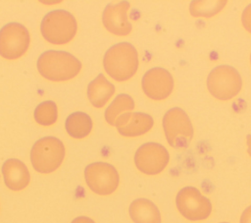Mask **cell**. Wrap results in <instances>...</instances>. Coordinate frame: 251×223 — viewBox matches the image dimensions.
I'll use <instances>...</instances> for the list:
<instances>
[{
	"label": "cell",
	"mask_w": 251,
	"mask_h": 223,
	"mask_svg": "<svg viewBox=\"0 0 251 223\" xmlns=\"http://www.w3.org/2000/svg\"><path fill=\"white\" fill-rule=\"evenodd\" d=\"M139 60L135 47L128 42H120L110 47L104 55L103 66L115 81H127L138 69Z\"/></svg>",
	"instance_id": "6da1fadb"
},
{
	"label": "cell",
	"mask_w": 251,
	"mask_h": 223,
	"mask_svg": "<svg viewBox=\"0 0 251 223\" xmlns=\"http://www.w3.org/2000/svg\"><path fill=\"white\" fill-rule=\"evenodd\" d=\"M37 69L43 78L63 82L75 78L80 72L81 63L68 52L49 50L39 56Z\"/></svg>",
	"instance_id": "7a4b0ae2"
},
{
	"label": "cell",
	"mask_w": 251,
	"mask_h": 223,
	"mask_svg": "<svg viewBox=\"0 0 251 223\" xmlns=\"http://www.w3.org/2000/svg\"><path fill=\"white\" fill-rule=\"evenodd\" d=\"M42 36L50 43L65 44L70 42L76 33L77 25L75 17L63 10L48 13L40 26Z\"/></svg>",
	"instance_id": "3957f363"
},
{
	"label": "cell",
	"mask_w": 251,
	"mask_h": 223,
	"mask_svg": "<svg viewBox=\"0 0 251 223\" xmlns=\"http://www.w3.org/2000/svg\"><path fill=\"white\" fill-rule=\"evenodd\" d=\"M65 157L63 142L54 137H45L38 139L30 151V161L33 168L43 174L58 169Z\"/></svg>",
	"instance_id": "277c9868"
},
{
	"label": "cell",
	"mask_w": 251,
	"mask_h": 223,
	"mask_svg": "<svg viewBox=\"0 0 251 223\" xmlns=\"http://www.w3.org/2000/svg\"><path fill=\"white\" fill-rule=\"evenodd\" d=\"M242 87V79L237 70L228 65L214 68L207 78V88L220 100H228L236 96Z\"/></svg>",
	"instance_id": "5b68a950"
},
{
	"label": "cell",
	"mask_w": 251,
	"mask_h": 223,
	"mask_svg": "<svg viewBox=\"0 0 251 223\" xmlns=\"http://www.w3.org/2000/svg\"><path fill=\"white\" fill-rule=\"evenodd\" d=\"M163 129L169 144L175 148L187 147L193 138V127L188 115L179 107L168 110L163 117Z\"/></svg>",
	"instance_id": "8992f818"
},
{
	"label": "cell",
	"mask_w": 251,
	"mask_h": 223,
	"mask_svg": "<svg viewBox=\"0 0 251 223\" xmlns=\"http://www.w3.org/2000/svg\"><path fill=\"white\" fill-rule=\"evenodd\" d=\"M176 205L179 213L190 221L205 220L212 212L209 198L194 187L182 188L176 196Z\"/></svg>",
	"instance_id": "52a82bcc"
},
{
	"label": "cell",
	"mask_w": 251,
	"mask_h": 223,
	"mask_svg": "<svg viewBox=\"0 0 251 223\" xmlns=\"http://www.w3.org/2000/svg\"><path fill=\"white\" fill-rule=\"evenodd\" d=\"M84 178L88 188L100 195H108L114 193L120 182V176L116 168L106 162H94L86 166Z\"/></svg>",
	"instance_id": "ba28073f"
},
{
	"label": "cell",
	"mask_w": 251,
	"mask_h": 223,
	"mask_svg": "<svg viewBox=\"0 0 251 223\" xmlns=\"http://www.w3.org/2000/svg\"><path fill=\"white\" fill-rule=\"evenodd\" d=\"M29 41V33L25 27L10 23L0 30V55L8 60L18 59L27 50Z\"/></svg>",
	"instance_id": "9c48e42d"
},
{
	"label": "cell",
	"mask_w": 251,
	"mask_h": 223,
	"mask_svg": "<svg viewBox=\"0 0 251 223\" xmlns=\"http://www.w3.org/2000/svg\"><path fill=\"white\" fill-rule=\"evenodd\" d=\"M170 155L160 143L146 142L139 146L134 154L136 168L146 175H157L168 165Z\"/></svg>",
	"instance_id": "30bf717a"
},
{
	"label": "cell",
	"mask_w": 251,
	"mask_h": 223,
	"mask_svg": "<svg viewBox=\"0 0 251 223\" xmlns=\"http://www.w3.org/2000/svg\"><path fill=\"white\" fill-rule=\"evenodd\" d=\"M141 86L145 95L150 99L163 100L172 93L174 89V79L166 69L155 67L143 75Z\"/></svg>",
	"instance_id": "8fae6325"
},
{
	"label": "cell",
	"mask_w": 251,
	"mask_h": 223,
	"mask_svg": "<svg viewBox=\"0 0 251 223\" xmlns=\"http://www.w3.org/2000/svg\"><path fill=\"white\" fill-rule=\"evenodd\" d=\"M128 9V2L108 5L102 15V22L106 29L119 36L129 34L131 31V24L127 18Z\"/></svg>",
	"instance_id": "7c38bea8"
},
{
	"label": "cell",
	"mask_w": 251,
	"mask_h": 223,
	"mask_svg": "<svg viewBox=\"0 0 251 223\" xmlns=\"http://www.w3.org/2000/svg\"><path fill=\"white\" fill-rule=\"evenodd\" d=\"M154 125L153 118L146 113L142 112H126L121 115L115 126L118 132L124 137H137L141 136Z\"/></svg>",
	"instance_id": "4fadbf2b"
},
{
	"label": "cell",
	"mask_w": 251,
	"mask_h": 223,
	"mask_svg": "<svg viewBox=\"0 0 251 223\" xmlns=\"http://www.w3.org/2000/svg\"><path fill=\"white\" fill-rule=\"evenodd\" d=\"M2 174L6 186L12 191L25 189L30 180L26 166L19 159H8L2 166Z\"/></svg>",
	"instance_id": "5bb4252c"
},
{
	"label": "cell",
	"mask_w": 251,
	"mask_h": 223,
	"mask_svg": "<svg viewBox=\"0 0 251 223\" xmlns=\"http://www.w3.org/2000/svg\"><path fill=\"white\" fill-rule=\"evenodd\" d=\"M128 213L134 223H161V213L158 207L147 198L133 200L128 208Z\"/></svg>",
	"instance_id": "9a60e30c"
},
{
	"label": "cell",
	"mask_w": 251,
	"mask_h": 223,
	"mask_svg": "<svg viewBox=\"0 0 251 223\" xmlns=\"http://www.w3.org/2000/svg\"><path fill=\"white\" fill-rule=\"evenodd\" d=\"M115 92V86L102 74L90 82L87 87V96L94 107H103Z\"/></svg>",
	"instance_id": "2e32d148"
},
{
	"label": "cell",
	"mask_w": 251,
	"mask_h": 223,
	"mask_svg": "<svg viewBox=\"0 0 251 223\" xmlns=\"http://www.w3.org/2000/svg\"><path fill=\"white\" fill-rule=\"evenodd\" d=\"M66 130L75 139L85 138L92 130V120L86 113L75 112L67 118Z\"/></svg>",
	"instance_id": "e0dca14e"
},
{
	"label": "cell",
	"mask_w": 251,
	"mask_h": 223,
	"mask_svg": "<svg viewBox=\"0 0 251 223\" xmlns=\"http://www.w3.org/2000/svg\"><path fill=\"white\" fill-rule=\"evenodd\" d=\"M134 108V101L128 94H119L105 111L107 123L114 126L117 119L124 113L130 112Z\"/></svg>",
	"instance_id": "ac0fdd59"
},
{
	"label": "cell",
	"mask_w": 251,
	"mask_h": 223,
	"mask_svg": "<svg viewBox=\"0 0 251 223\" xmlns=\"http://www.w3.org/2000/svg\"><path fill=\"white\" fill-rule=\"evenodd\" d=\"M226 1H193L189 6L193 17H212L225 8Z\"/></svg>",
	"instance_id": "d6986e66"
},
{
	"label": "cell",
	"mask_w": 251,
	"mask_h": 223,
	"mask_svg": "<svg viewBox=\"0 0 251 223\" xmlns=\"http://www.w3.org/2000/svg\"><path fill=\"white\" fill-rule=\"evenodd\" d=\"M58 117L57 106L53 101H44L40 103L34 111L35 121L42 126L54 124Z\"/></svg>",
	"instance_id": "ffe728a7"
},
{
	"label": "cell",
	"mask_w": 251,
	"mask_h": 223,
	"mask_svg": "<svg viewBox=\"0 0 251 223\" xmlns=\"http://www.w3.org/2000/svg\"><path fill=\"white\" fill-rule=\"evenodd\" d=\"M241 22L244 28L251 33V4L244 9L241 16Z\"/></svg>",
	"instance_id": "44dd1931"
},
{
	"label": "cell",
	"mask_w": 251,
	"mask_h": 223,
	"mask_svg": "<svg viewBox=\"0 0 251 223\" xmlns=\"http://www.w3.org/2000/svg\"><path fill=\"white\" fill-rule=\"evenodd\" d=\"M240 223H251V205L242 212L240 217Z\"/></svg>",
	"instance_id": "7402d4cb"
},
{
	"label": "cell",
	"mask_w": 251,
	"mask_h": 223,
	"mask_svg": "<svg viewBox=\"0 0 251 223\" xmlns=\"http://www.w3.org/2000/svg\"><path fill=\"white\" fill-rule=\"evenodd\" d=\"M72 223H95V222L92 219L88 218V217L80 216V217H77V218L74 219Z\"/></svg>",
	"instance_id": "603a6c76"
},
{
	"label": "cell",
	"mask_w": 251,
	"mask_h": 223,
	"mask_svg": "<svg viewBox=\"0 0 251 223\" xmlns=\"http://www.w3.org/2000/svg\"><path fill=\"white\" fill-rule=\"evenodd\" d=\"M246 142H247V152L251 156V135H247Z\"/></svg>",
	"instance_id": "cb8c5ba5"
},
{
	"label": "cell",
	"mask_w": 251,
	"mask_h": 223,
	"mask_svg": "<svg viewBox=\"0 0 251 223\" xmlns=\"http://www.w3.org/2000/svg\"><path fill=\"white\" fill-rule=\"evenodd\" d=\"M250 62H251V55H250Z\"/></svg>",
	"instance_id": "d4e9b609"
},
{
	"label": "cell",
	"mask_w": 251,
	"mask_h": 223,
	"mask_svg": "<svg viewBox=\"0 0 251 223\" xmlns=\"http://www.w3.org/2000/svg\"><path fill=\"white\" fill-rule=\"evenodd\" d=\"M222 223H226V222H222Z\"/></svg>",
	"instance_id": "484cf974"
}]
</instances>
